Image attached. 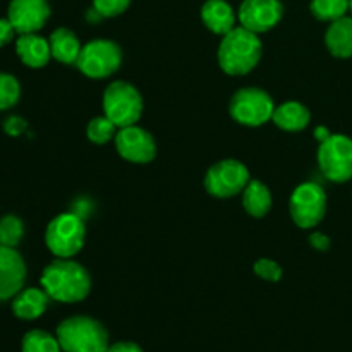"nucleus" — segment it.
<instances>
[{
    "label": "nucleus",
    "mask_w": 352,
    "mask_h": 352,
    "mask_svg": "<svg viewBox=\"0 0 352 352\" xmlns=\"http://www.w3.org/2000/svg\"><path fill=\"white\" fill-rule=\"evenodd\" d=\"M122 62V50L116 41L95 40L81 48L76 65L82 74L93 79L109 78L119 69Z\"/></svg>",
    "instance_id": "0eeeda50"
},
{
    "label": "nucleus",
    "mask_w": 352,
    "mask_h": 352,
    "mask_svg": "<svg viewBox=\"0 0 352 352\" xmlns=\"http://www.w3.org/2000/svg\"><path fill=\"white\" fill-rule=\"evenodd\" d=\"M103 112L119 129L134 126L143 113V98L129 82L113 81L103 93Z\"/></svg>",
    "instance_id": "20e7f679"
},
{
    "label": "nucleus",
    "mask_w": 352,
    "mask_h": 352,
    "mask_svg": "<svg viewBox=\"0 0 352 352\" xmlns=\"http://www.w3.org/2000/svg\"><path fill=\"white\" fill-rule=\"evenodd\" d=\"M86 227L81 217L74 213L57 215L47 227L45 243L57 258H72L85 244Z\"/></svg>",
    "instance_id": "39448f33"
},
{
    "label": "nucleus",
    "mask_w": 352,
    "mask_h": 352,
    "mask_svg": "<svg viewBox=\"0 0 352 352\" xmlns=\"http://www.w3.org/2000/svg\"><path fill=\"white\" fill-rule=\"evenodd\" d=\"M318 165L323 175L332 182L352 179V140L344 134H332L320 143Z\"/></svg>",
    "instance_id": "6e6552de"
},
{
    "label": "nucleus",
    "mask_w": 352,
    "mask_h": 352,
    "mask_svg": "<svg viewBox=\"0 0 352 352\" xmlns=\"http://www.w3.org/2000/svg\"><path fill=\"white\" fill-rule=\"evenodd\" d=\"M250 182V170L239 160L217 162L210 167L205 177V188L215 198H230L244 191Z\"/></svg>",
    "instance_id": "9d476101"
},
{
    "label": "nucleus",
    "mask_w": 352,
    "mask_h": 352,
    "mask_svg": "<svg viewBox=\"0 0 352 352\" xmlns=\"http://www.w3.org/2000/svg\"><path fill=\"white\" fill-rule=\"evenodd\" d=\"M229 110L232 119L243 126L258 127L272 120L275 103L265 89L243 88L232 96Z\"/></svg>",
    "instance_id": "423d86ee"
},
{
    "label": "nucleus",
    "mask_w": 352,
    "mask_h": 352,
    "mask_svg": "<svg viewBox=\"0 0 352 352\" xmlns=\"http://www.w3.org/2000/svg\"><path fill=\"white\" fill-rule=\"evenodd\" d=\"M243 206L251 217L261 219L272 208V192L263 182L250 181L243 191Z\"/></svg>",
    "instance_id": "412c9836"
},
{
    "label": "nucleus",
    "mask_w": 352,
    "mask_h": 352,
    "mask_svg": "<svg viewBox=\"0 0 352 352\" xmlns=\"http://www.w3.org/2000/svg\"><path fill=\"white\" fill-rule=\"evenodd\" d=\"M24 236L23 220L16 215H6L0 219V244L16 248Z\"/></svg>",
    "instance_id": "b1692460"
},
{
    "label": "nucleus",
    "mask_w": 352,
    "mask_h": 352,
    "mask_svg": "<svg viewBox=\"0 0 352 352\" xmlns=\"http://www.w3.org/2000/svg\"><path fill=\"white\" fill-rule=\"evenodd\" d=\"M131 0H93V9L102 17H116L129 7Z\"/></svg>",
    "instance_id": "bb28decb"
},
{
    "label": "nucleus",
    "mask_w": 352,
    "mask_h": 352,
    "mask_svg": "<svg viewBox=\"0 0 352 352\" xmlns=\"http://www.w3.org/2000/svg\"><path fill=\"white\" fill-rule=\"evenodd\" d=\"M86 133H88L89 141H93L95 144H105L112 138H116L117 126L107 116L95 117V119L89 120Z\"/></svg>",
    "instance_id": "393cba45"
},
{
    "label": "nucleus",
    "mask_w": 352,
    "mask_h": 352,
    "mask_svg": "<svg viewBox=\"0 0 352 352\" xmlns=\"http://www.w3.org/2000/svg\"><path fill=\"white\" fill-rule=\"evenodd\" d=\"M105 352H143V349L134 342H117L113 346H109Z\"/></svg>",
    "instance_id": "2f4dec72"
},
{
    "label": "nucleus",
    "mask_w": 352,
    "mask_h": 352,
    "mask_svg": "<svg viewBox=\"0 0 352 352\" xmlns=\"http://www.w3.org/2000/svg\"><path fill=\"white\" fill-rule=\"evenodd\" d=\"M116 148L120 157L133 164H148L157 155V144L153 136L143 127H120L116 134Z\"/></svg>",
    "instance_id": "9b49d317"
},
{
    "label": "nucleus",
    "mask_w": 352,
    "mask_h": 352,
    "mask_svg": "<svg viewBox=\"0 0 352 352\" xmlns=\"http://www.w3.org/2000/svg\"><path fill=\"white\" fill-rule=\"evenodd\" d=\"M21 96V85L9 72H0V110L12 109Z\"/></svg>",
    "instance_id": "a878e982"
},
{
    "label": "nucleus",
    "mask_w": 352,
    "mask_h": 352,
    "mask_svg": "<svg viewBox=\"0 0 352 352\" xmlns=\"http://www.w3.org/2000/svg\"><path fill=\"white\" fill-rule=\"evenodd\" d=\"M28 124L26 120L23 119V117L19 116H10L9 119L6 120V124H3V129H6V133L9 134V136H19V134H23L24 131H26Z\"/></svg>",
    "instance_id": "c85d7f7f"
},
{
    "label": "nucleus",
    "mask_w": 352,
    "mask_h": 352,
    "mask_svg": "<svg viewBox=\"0 0 352 352\" xmlns=\"http://www.w3.org/2000/svg\"><path fill=\"white\" fill-rule=\"evenodd\" d=\"M201 19L215 34H227L236 28V14L226 0H206L201 7Z\"/></svg>",
    "instance_id": "f3484780"
},
{
    "label": "nucleus",
    "mask_w": 352,
    "mask_h": 352,
    "mask_svg": "<svg viewBox=\"0 0 352 352\" xmlns=\"http://www.w3.org/2000/svg\"><path fill=\"white\" fill-rule=\"evenodd\" d=\"M254 274L258 277L265 278V280L270 282H277L280 280L282 277V268L275 263L274 260H268V258H261L254 263Z\"/></svg>",
    "instance_id": "cd10ccee"
},
{
    "label": "nucleus",
    "mask_w": 352,
    "mask_h": 352,
    "mask_svg": "<svg viewBox=\"0 0 352 352\" xmlns=\"http://www.w3.org/2000/svg\"><path fill=\"white\" fill-rule=\"evenodd\" d=\"M330 136H332V134H330V131L327 129V127H323V126L316 127V131H315V138H316V140L320 141V143H323V141H325V140H329Z\"/></svg>",
    "instance_id": "473e14b6"
},
{
    "label": "nucleus",
    "mask_w": 352,
    "mask_h": 352,
    "mask_svg": "<svg viewBox=\"0 0 352 352\" xmlns=\"http://www.w3.org/2000/svg\"><path fill=\"white\" fill-rule=\"evenodd\" d=\"M41 287L50 299L58 302H79L89 294L91 277L81 263L69 258H57L41 274Z\"/></svg>",
    "instance_id": "f257e3e1"
},
{
    "label": "nucleus",
    "mask_w": 352,
    "mask_h": 352,
    "mask_svg": "<svg viewBox=\"0 0 352 352\" xmlns=\"http://www.w3.org/2000/svg\"><path fill=\"white\" fill-rule=\"evenodd\" d=\"M291 217L301 229H313L323 220L327 212V195L316 182H305L291 196Z\"/></svg>",
    "instance_id": "1a4fd4ad"
},
{
    "label": "nucleus",
    "mask_w": 352,
    "mask_h": 352,
    "mask_svg": "<svg viewBox=\"0 0 352 352\" xmlns=\"http://www.w3.org/2000/svg\"><path fill=\"white\" fill-rule=\"evenodd\" d=\"M50 296L45 292V289H21L12 298V313L21 320H36L47 311Z\"/></svg>",
    "instance_id": "2eb2a0df"
},
{
    "label": "nucleus",
    "mask_w": 352,
    "mask_h": 352,
    "mask_svg": "<svg viewBox=\"0 0 352 352\" xmlns=\"http://www.w3.org/2000/svg\"><path fill=\"white\" fill-rule=\"evenodd\" d=\"M272 120L280 129L296 133V131H302L308 126L309 120H311V113H309V110L302 103L285 102L282 105L275 107Z\"/></svg>",
    "instance_id": "aec40b11"
},
{
    "label": "nucleus",
    "mask_w": 352,
    "mask_h": 352,
    "mask_svg": "<svg viewBox=\"0 0 352 352\" xmlns=\"http://www.w3.org/2000/svg\"><path fill=\"white\" fill-rule=\"evenodd\" d=\"M351 0H311V12L320 21H333L346 16Z\"/></svg>",
    "instance_id": "5701e85b"
},
{
    "label": "nucleus",
    "mask_w": 352,
    "mask_h": 352,
    "mask_svg": "<svg viewBox=\"0 0 352 352\" xmlns=\"http://www.w3.org/2000/svg\"><path fill=\"white\" fill-rule=\"evenodd\" d=\"M16 36V30H14L12 23L9 19H0V48L9 45Z\"/></svg>",
    "instance_id": "c756f323"
},
{
    "label": "nucleus",
    "mask_w": 352,
    "mask_h": 352,
    "mask_svg": "<svg viewBox=\"0 0 352 352\" xmlns=\"http://www.w3.org/2000/svg\"><path fill=\"white\" fill-rule=\"evenodd\" d=\"M261 57V41L246 28H234L223 34L219 47V64L230 76H243L253 71Z\"/></svg>",
    "instance_id": "f03ea898"
},
{
    "label": "nucleus",
    "mask_w": 352,
    "mask_h": 352,
    "mask_svg": "<svg viewBox=\"0 0 352 352\" xmlns=\"http://www.w3.org/2000/svg\"><path fill=\"white\" fill-rule=\"evenodd\" d=\"M327 48L333 57H352V17H340L333 21L325 33Z\"/></svg>",
    "instance_id": "a211bd4d"
},
{
    "label": "nucleus",
    "mask_w": 352,
    "mask_h": 352,
    "mask_svg": "<svg viewBox=\"0 0 352 352\" xmlns=\"http://www.w3.org/2000/svg\"><path fill=\"white\" fill-rule=\"evenodd\" d=\"M50 43L52 57L55 60L62 62V64H76L81 54V43H79L78 36L72 33L67 28H58L48 38Z\"/></svg>",
    "instance_id": "6ab92c4d"
},
{
    "label": "nucleus",
    "mask_w": 352,
    "mask_h": 352,
    "mask_svg": "<svg viewBox=\"0 0 352 352\" xmlns=\"http://www.w3.org/2000/svg\"><path fill=\"white\" fill-rule=\"evenodd\" d=\"M21 352H62L57 336L45 330H31L23 337Z\"/></svg>",
    "instance_id": "4be33fe9"
},
{
    "label": "nucleus",
    "mask_w": 352,
    "mask_h": 352,
    "mask_svg": "<svg viewBox=\"0 0 352 352\" xmlns=\"http://www.w3.org/2000/svg\"><path fill=\"white\" fill-rule=\"evenodd\" d=\"M309 243H311V246L318 251H327L330 248V239L322 232H313L311 236H309Z\"/></svg>",
    "instance_id": "7c9ffc66"
},
{
    "label": "nucleus",
    "mask_w": 352,
    "mask_h": 352,
    "mask_svg": "<svg viewBox=\"0 0 352 352\" xmlns=\"http://www.w3.org/2000/svg\"><path fill=\"white\" fill-rule=\"evenodd\" d=\"M57 339L64 352H105L109 332L89 316H71L57 327Z\"/></svg>",
    "instance_id": "7ed1b4c3"
},
{
    "label": "nucleus",
    "mask_w": 352,
    "mask_h": 352,
    "mask_svg": "<svg viewBox=\"0 0 352 352\" xmlns=\"http://www.w3.org/2000/svg\"><path fill=\"white\" fill-rule=\"evenodd\" d=\"M349 9H351V12H352V0H351V3H349Z\"/></svg>",
    "instance_id": "72a5a7b5"
},
{
    "label": "nucleus",
    "mask_w": 352,
    "mask_h": 352,
    "mask_svg": "<svg viewBox=\"0 0 352 352\" xmlns=\"http://www.w3.org/2000/svg\"><path fill=\"white\" fill-rule=\"evenodd\" d=\"M50 17L47 0H12L7 10V19L19 34L36 33Z\"/></svg>",
    "instance_id": "ddd939ff"
},
{
    "label": "nucleus",
    "mask_w": 352,
    "mask_h": 352,
    "mask_svg": "<svg viewBox=\"0 0 352 352\" xmlns=\"http://www.w3.org/2000/svg\"><path fill=\"white\" fill-rule=\"evenodd\" d=\"M16 52L23 64L33 69L45 67L52 58L50 43L45 38L38 36L36 33L19 34L16 40Z\"/></svg>",
    "instance_id": "dca6fc26"
},
{
    "label": "nucleus",
    "mask_w": 352,
    "mask_h": 352,
    "mask_svg": "<svg viewBox=\"0 0 352 352\" xmlns=\"http://www.w3.org/2000/svg\"><path fill=\"white\" fill-rule=\"evenodd\" d=\"M284 16L280 0H244L239 7L241 26L253 33H267L277 26Z\"/></svg>",
    "instance_id": "f8f14e48"
},
{
    "label": "nucleus",
    "mask_w": 352,
    "mask_h": 352,
    "mask_svg": "<svg viewBox=\"0 0 352 352\" xmlns=\"http://www.w3.org/2000/svg\"><path fill=\"white\" fill-rule=\"evenodd\" d=\"M26 280V263L16 248L0 244V302L12 299Z\"/></svg>",
    "instance_id": "4468645a"
}]
</instances>
